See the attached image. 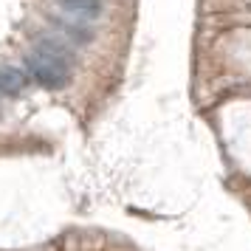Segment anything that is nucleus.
Returning <instances> with one entry per match:
<instances>
[{"mask_svg":"<svg viewBox=\"0 0 251 251\" xmlns=\"http://www.w3.org/2000/svg\"><path fill=\"white\" fill-rule=\"evenodd\" d=\"M71 65H74V54L59 40H48V37H43L37 43V48H31L25 54V71H28V76L37 85L48 88V91H59V88L68 85Z\"/></svg>","mask_w":251,"mask_h":251,"instance_id":"obj_1","label":"nucleus"},{"mask_svg":"<svg viewBox=\"0 0 251 251\" xmlns=\"http://www.w3.org/2000/svg\"><path fill=\"white\" fill-rule=\"evenodd\" d=\"M59 12L76 20V23H93L102 14V0H57Z\"/></svg>","mask_w":251,"mask_h":251,"instance_id":"obj_2","label":"nucleus"},{"mask_svg":"<svg viewBox=\"0 0 251 251\" xmlns=\"http://www.w3.org/2000/svg\"><path fill=\"white\" fill-rule=\"evenodd\" d=\"M25 85H28V76H25L20 68L0 65V93H6V96H17V93L25 91Z\"/></svg>","mask_w":251,"mask_h":251,"instance_id":"obj_3","label":"nucleus"}]
</instances>
